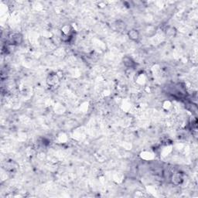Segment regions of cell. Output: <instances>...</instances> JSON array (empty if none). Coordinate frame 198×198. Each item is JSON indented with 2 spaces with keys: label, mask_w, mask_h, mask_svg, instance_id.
<instances>
[{
  "label": "cell",
  "mask_w": 198,
  "mask_h": 198,
  "mask_svg": "<svg viewBox=\"0 0 198 198\" xmlns=\"http://www.w3.org/2000/svg\"><path fill=\"white\" fill-rule=\"evenodd\" d=\"M23 41V37L19 33H14L9 37V42L12 45H20Z\"/></svg>",
  "instance_id": "1"
},
{
  "label": "cell",
  "mask_w": 198,
  "mask_h": 198,
  "mask_svg": "<svg viewBox=\"0 0 198 198\" xmlns=\"http://www.w3.org/2000/svg\"><path fill=\"white\" fill-rule=\"evenodd\" d=\"M170 180H171V183H173V184L178 186V185L181 184V183H183V177L180 173H176L171 175Z\"/></svg>",
  "instance_id": "2"
},
{
  "label": "cell",
  "mask_w": 198,
  "mask_h": 198,
  "mask_svg": "<svg viewBox=\"0 0 198 198\" xmlns=\"http://www.w3.org/2000/svg\"><path fill=\"white\" fill-rule=\"evenodd\" d=\"M128 37L133 41H138L140 40V33L136 29H132L128 32Z\"/></svg>",
  "instance_id": "3"
},
{
  "label": "cell",
  "mask_w": 198,
  "mask_h": 198,
  "mask_svg": "<svg viewBox=\"0 0 198 198\" xmlns=\"http://www.w3.org/2000/svg\"><path fill=\"white\" fill-rule=\"evenodd\" d=\"M47 84L51 86H54L59 82V77L56 74H51L47 77Z\"/></svg>",
  "instance_id": "4"
},
{
  "label": "cell",
  "mask_w": 198,
  "mask_h": 198,
  "mask_svg": "<svg viewBox=\"0 0 198 198\" xmlns=\"http://www.w3.org/2000/svg\"><path fill=\"white\" fill-rule=\"evenodd\" d=\"M122 61L124 65L126 67H129V68H134L135 66H136V62L129 57H125L123 58Z\"/></svg>",
  "instance_id": "5"
},
{
  "label": "cell",
  "mask_w": 198,
  "mask_h": 198,
  "mask_svg": "<svg viewBox=\"0 0 198 198\" xmlns=\"http://www.w3.org/2000/svg\"><path fill=\"white\" fill-rule=\"evenodd\" d=\"M72 30L73 29L71 25H64V27L61 28V34H62L63 37H68L71 36Z\"/></svg>",
  "instance_id": "6"
},
{
  "label": "cell",
  "mask_w": 198,
  "mask_h": 198,
  "mask_svg": "<svg viewBox=\"0 0 198 198\" xmlns=\"http://www.w3.org/2000/svg\"><path fill=\"white\" fill-rule=\"evenodd\" d=\"M175 34H176V30L173 27H169L168 29H166V34L168 37H173Z\"/></svg>",
  "instance_id": "7"
}]
</instances>
